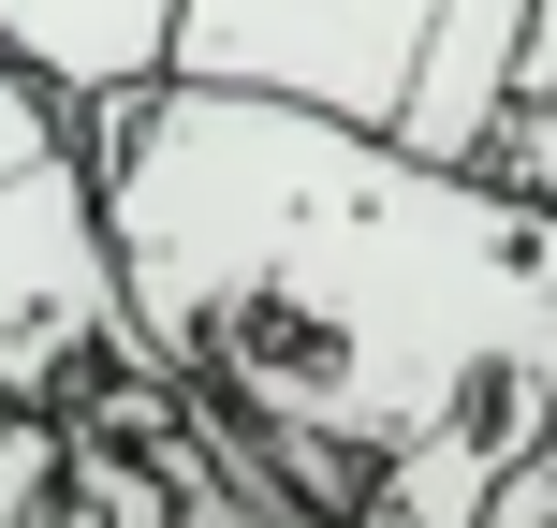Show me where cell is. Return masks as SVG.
<instances>
[{
	"mask_svg": "<svg viewBox=\"0 0 557 528\" xmlns=\"http://www.w3.org/2000/svg\"><path fill=\"white\" fill-rule=\"evenodd\" d=\"M133 353L308 484V528L367 514L382 455L557 396V206L441 176L396 133L264 88H133L88 118Z\"/></svg>",
	"mask_w": 557,
	"mask_h": 528,
	"instance_id": "obj_1",
	"label": "cell"
},
{
	"mask_svg": "<svg viewBox=\"0 0 557 528\" xmlns=\"http://www.w3.org/2000/svg\"><path fill=\"white\" fill-rule=\"evenodd\" d=\"M441 45V0H176V88H264V103L396 133Z\"/></svg>",
	"mask_w": 557,
	"mask_h": 528,
	"instance_id": "obj_2",
	"label": "cell"
},
{
	"mask_svg": "<svg viewBox=\"0 0 557 528\" xmlns=\"http://www.w3.org/2000/svg\"><path fill=\"white\" fill-rule=\"evenodd\" d=\"M103 353H133V294H117V235H103V176L29 162L0 176V426L59 412Z\"/></svg>",
	"mask_w": 557,
	"mask_h": 528,
	"instance_id": "obj_3",
	"label": "cell"
},
{
	"mask_svg": "<svg viewBox=\"0 0 557 528\" xmlns=\"http://www.w3.org/2000/svg\"><path fill=\"white\" fill-rule=\"evenodd\" d=\"M0 45L45 88H74V118H103L176 74V0H0Z\"/></svg>",
	"mask_w": 557,
	"mask_h": 528,
	"instance_id": "obj_4",
	"label": "cell"
},
{
	"mask_svg": "<svg viewBox=\"0 0 557 528\" xmlns=\"http://www.w3.org/2000/svg\"><path fill=\"white\" fill-rule=\"evenodd\" d=\"M74 147H88L74 88H45L15 45H0V176H29V162H74Z\"/></svg>",
	"mask_w": 557,
	"mask_h": 528,
	"instance_id": "obj_5",
	"label": "cell"
},
{
	"mask_svg": "<svg viewBox=\"0 0 557 528\" xmlns=\"http://www.w3.org/2000/svg\"><path fill=\"white\" fill-rule=\"evenodd\" d=\"M59 484H74V426L15 412L0 426V528H59Z\"/></svg>",
	"mask_w": 557,
	"mask_h": 528,
	"instance_id": "obj_6",
	"label": "cell"
}]
</instances>
